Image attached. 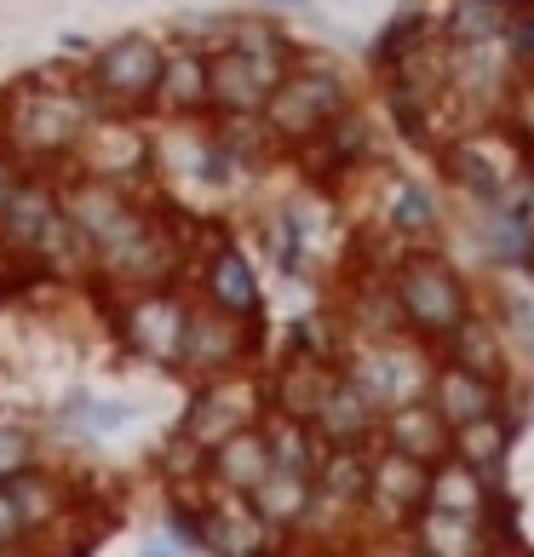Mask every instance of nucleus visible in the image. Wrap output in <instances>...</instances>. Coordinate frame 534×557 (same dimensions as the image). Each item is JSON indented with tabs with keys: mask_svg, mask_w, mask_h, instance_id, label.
I'll use <instances>...</instances> for the list:
<instances>
[{
	"mask_svg": "<svg viewBox=\"0 0 534 557\" xmlns=\"http://www.w3.org/2000/svg\"><path fill=\"white\" fill-rule=\"evenodd\" d=\"M425 494H431V466L425 460L397 454L385 443L368 448V506H362L368 534H402L425 511Z\"/></svg>",
	"mask_w": 534,
	"mask_h": 557,
	"instance_id": "10",
	"label": "nucleus"
},
{
	"mask_svg": "<svg viewBox=\"0 0 534 557\" xmlns=\"http://www.w3.org/2000/svg\"><path fill=\"white\" fill-rule=\"evenodd\" d=\"M506 47L518 52V64H523V70H534V7L511 17V35H506Z\"/></svg>",
	"mask_w": 534,
	"mask_h": 557,
	"instance_id": "36",
	"label": "nucleus"
},
{
	"mask_svg": "<svg viewBox=\"0 0 534 557\" xmlns=\"http://www.w3.org/2000/svg\"><path fill=\"white\" fill-rule=\"evenodd\" d=\"M259 345H264V322H241V317H231V311H213V305L190 299L184 350H178V368H173V374H178L184 385L241 374V368H253Z\"/></svg>",
	"mask_w": 534,
	"mask_h": 557,
	"instance_id": "7",
	"label": "nucleus"
},
{
	"mask_svg": "<svg viewBox=\"0 0 534 557\" xmlns=\"http://www.w3.org/2000/svg\"><path fill=\"white\" fill-rule=\"evenodd\" d=\"M224 47L248 58V64H253L264 81H271V87L305 58L299 40L287 35L282 12H264V7H259V12H231V40H224Z\"/></svg>",
	"mask_w": 534,
	"mask_h": 557,
	"instance_id": "17",
	"label": "nucleus"
},
{
	"mask_svg": "<svg viewBox=\"0 0 534 557\" xmlns=\"http://www.w3.org/2000/svg\"><path fill=\"white\" fill-rule=\"evenodd\" d=\"M311 500H316V478H305V471H282V466L264 471V483L248 494V506L259 511V523L271 529L276 541H299L305 523H311Z\"/></svg>",
	"mask_w": 534,
	"mask_h": 557,
	"instance_id": "20",
	"label": "nucleus"
},
{
	"mask_svg": "<svg viewBox=\"0 0 534 557\" xmlns=\"http://www.w3.org/2000/svg\"><path fill=\"white\" fill-rule=\"evenodd\" d=\"M184 322H190V294H184V287H138V294H110V334L144 368L173 374L178 350H184Z\"/></svg>",
	"mask_w": 534,
	"mask_h": 557,
	"instance_id": "5",
	"label": "nucleus"
},
{
	"mask_svg": "<svg viewBox=\"0 0 534 557\" xmlns=\"http://www.w3.org/2000/svg\"><path fill=\"white\" fill-rule=\"evenodd\" d=\"M17 173H24V168H17V161H12L7 150H0V201L12 196V184H17Z\"/></svg>",
	"mask_w": 534,
	"mask_h": 557,
	"instance_id": "39",
	"label": "nucleus"
},
{
	"mask_svg": "<svg viewBox=\"0 0 534 557\" xmlns=\"http://www.w3.org/2000/svg\"><path fill=\"white\" fill-rule=\"evenodd\" d=\"M24 466H35V431L0 420V478H17Z\"/></svg>",
	"mask_w": 534,
	"mask_h": 557,
	"instance_id": "34",
	"label": "nucleus"
},
{
	"mask_svg": "<svg viewBox=\"0 0 534 557\" xmlns=\"http://www.w3.org/2000/svg\"><path fill=\"white\" fill-rule=\"evenodd\" d=\"M184 282H190V299L213 305V311H231V317H241V322H264L259 271H253V259L241 253L231 236H213L201 253H190V271H184Z\"/></svg>",
	"mask_w": 534,
	"mask_h": 557,
	"instance_id": "11",
	"label": "nucleus"
},
{
	"mask_svg": "<svg viewBox=\"0 0 534 557\" xmlns=\"http://www.w3.org/2000/svg\"><path fill=\"white\" fill-rule=\"evenodd\" d=\"M385 276H392V294L402 305L408 334H414L420 345H431V350H437L471 311H477L465 271L443 253V247H431V242L397 247L392 264H385Z\"/></svg>",
	"mask_w": 534,
	"mask_h": 557,
	"instance_id": "2",
	"label": "nucleus"
},
{
	"mask_svg": "<svg viewBox=\"0 0 534 557\" xmlns=\"http://www.w3.org/2000/svg\"><path fill=\"white\" fill-rule=\"evenodd\" d=\"M259 7H264V12H305L311 0H259Z\"/></svg>",
	"mask_w": 534,
	"mask_h": 557,
	"instance_id": "41",
	"label": "nucleus"
},
{
	"mask_svg": "<svg viewBox=\"0 0 534 557\" xmlns=\"http://www.w3.org/2000/svg\"><path fill=\"white\" fill-rule=\"evenodd\" d=\"M351 557H425L408 534H362Z\"/></svg>",
	"mask_w": 534,
	"mask_h": 557,
	"instance_id": "35",
	"label": "nucleus"
},
{
	"mask_svg": "<svg viewBox=\"0 0 534 557\" xmlns=\"http://www.w3.org/2000/svg\"><path fill=\"white\" fill-rule=\"evenodd\" d=\"M523 431L511 425L506 414H483L471 425H455V437H448V454L465 460L471 471H483L495 488H506V471H511V448H518Z\"/></svg>",
	"mask_w": 534,
	"mask_h": 557,
	"instance_id": "26",
	"label": "nucleus"
},
{
	"mask_svg": "<svg viewBox=\"0 0 534 557\" xmlns=\"http://www.w3.org/2000/svg\"><path fill=\"white\" fill-rule=\"evenodd\" d=\"M345 110H351V81H345V70L327 64V58H299L271 87V98H264V127H271V138L282 150H305Z\"/></svg>",
	"mask_w": 534,
	"mask_h": 557,
	"instance_id": "3",
	"label": "nucleus"
},
{
	"mask_svg": "<svg viewBox=\"0 0 534 557\" xmlns=\"http://www.w3.org/2000/svg\"><path fill=\"white\" fill-rule=\"evenodd\" d=\"M259 431H264V443H271V466H282V471H305V478H316V466H322L327 443L316 437V425H311V420L271 414V408H264Z\"/></svg>",
	"mask_w": 534,
	"mask_h": 557,
	"instance_id": "30",
	"label": "nucleus"
},
{
	"mask_svg": "<svg viewBox=\"0 0 534 557\" xmlns=\"http://www.w3.org/2000/svg\"><path fill=\"white\" fill-rule=\"evenodd\" d=\"M402 534H408V541H414L425 557H483V552H488L483 518H460V511H437V506H425Z\"/></svg>",
	"mask_w": 534,
	"mask_h": 557,
	"instance_id": "28",
	"label": "nucleus"
},
{
	"mask_svg": "<svg viewBox=\"0 0 534 557\" xmlns=\"http://www.w3.org/2000/svg\"><path fill=\"white\" fill-rule=\"evenodd\" d=\"M201 115H208V52L167 35L150 121H201Z\"/></svg>",
	"mask_w": 534,
	"mask_h": 557,
	"instance_id": "16",
	"label": "nucleus"
},
{
	"mask_svg": "<svg viewBox=\"0 0 534 557\" xmlns=\"http://www.w3.org/2000/svg\"><path fill=\"white\" fill-rule=\"evenodd\" d=\"M58 219V173L24 168L12 184V196L0 201V259H35L40 236Z\"/></svg>",
	"mask_w": 534,
	"mask_h": 557,
	"instance_id": "14",
	"label": "nucleus"
},
{
	"mask_svg": "<svg viewBox=\"0 0 534 557\" xmlns=\"http://www.w3.org/2000/svg\"><path fill=\"white\" fill-rule=\"evenodd\" d=\"M92 115H104V110L92 104L80 64L29 70L0 92V150H7L17 168L70 173Z\"/></svg>",
	"mask_w": 534,
	"mask_h": 557,
	"instance_id": "1",
	"label": "nucleus"
},
{
	"mask_svg": "<svg viewBox=\"0 0 534 557\" xmlns=\"http://www.w3.org/2000/svg\"><path fill=\"white\" fill-rule=\"evenodd\" d=\"M133 420H138V403H127V397H98V391H70V397L52 408V431H58V437H75V443L121 437Z\"/></svg>",
	"mask_w": 534,
	"mask_h": 557,
	"instance_id": "24",
	"label": "nucleus"
},
{
	"mask_svg": "<svg viewBox=\"0 0 534 557\" xmlns=\"http://www.w3.org/2000/svg\"><path fill=\"white\" fill-rule=\"evenodd\" d=\"M437 357L443 362H460L471 368V374H483V380H511V345H506V322L500 317H483V311H471L455 334H448L437 345Z\"/></svg>",
	"mask_w": 534,
	"mask_h": 557,
	"instance_id": "22",
	"label": "nucleus"
},
{
	"mask_svg": "<svg viewBox=\"0 0 534 557\" xmlns=\"http://www.w3.org/2000/svg\"><path fill=\"white\" fill-rule=\"evenodd\" d=\"M24 546H35V529L24 518V506L12 500V488L0 483V557H12V552H24Z\"/></svg>",
	"mask_w": 534,
	"mask_h": 557,
	"instance_id": "33",
	"label": "nucleus"
},
{
	"mask_svg": "<svg viewBox=\"0 0 534 557\" xmlns=\"http://www.w3.org/2000/svg\"><path fill=\"white\" fill-rule=\"evenodd\" d=\"M437 168L455 190H465L477 201V208H500L511 196V184H518V173L529 168V156H500L495 138H443Z\"/></svg>",
	"mask_w": 534,
	"mask_h": 557,
	"instance_id": "12",
	"label": "nucleus"
},
{
	"mask_svg": "<svg viewBox=\"0 0 534 557\" xmlns=\"http://www.w3.org/2000/svg\"><path fill=\"white\" fill-rule=\"evenodd\" d=\"M12 557H47V552H40V546H24V552H12Z\"/></svg>",
	"mask_w": 534,
	"mask_h": 557,
	"instance_id": "43",
	"label": "nucleus"
},
{
	"mask_svg": "<svg viewBox=\"0 0 534 557\" xmlns=\"http://www.w3.org/2000/svg\"><path fill=\"white\" fill-rule=\"evenodd\" d=\"M488 500H495V483H488L483 471H471L465 460L443 454V460L431 466V494H425V506H437V511H460V518H483Z\"/></svg>",
	"mask_w": 534,
	"mask_h": 557,
	"instance_id": "29",
	"label": "nucleus"
},
{
	"mask_svg": "<svg viewBox=\"0 0 534 557\" xmlns=\"http://www.w3.org/2000/svg\"><path fill=\"white\" fill-rule=\"evenodd\" d=\"M282 541L259 523L248 494H224L201 483V552L208 557H271Z\"/></svg>",
	"mask_w": 534,
	"mask_h": 557,
	"instance_id": "13",
	"label": "nucleus"
},
{
	"mask_svg": "<svg viewBox=\"0 0 534 557\" xmlns=\"http://www.w3.org/2000/svg\"><path fill=\"white\" fill-rule=\"evenodd\" d=\"M483 557H534V546L529 541H488Z\"/></svg>",
	"mask_w": 534,
	"mask_h": 557,
	"instance_id": "38",
	"label": "nucleus"
},
{
	"mask_svg": "<svg viewBox=\"0 0 534 557\" xmlns=\"http://www.w3.org/2000/svg\"><path fill=\"white\" fill-rule=\"evenodd\" d=\"M138 557H184L173 541H150V546H138Z\"/></svg>",
	"mask_w": 534,
	"mask_h": 557,
	"instance_id": "40",
	"label": "nucleus"
},
{
	"mask_svg": "<svg viewBox=\"0 0 534 557\" xmlns=\"http://www.w3.org/2000/svg\"><path fill=\"white\" fill-rule=\"evenodd\" d=\"M425 403L443 414L448 431H455V425H471L483 414H500V380H483V374H471V368L437 357L431 385H425Z\"/></svg>",
	"mask_w": 534,
	"mask_h": 557,
	"instance_id": "19",
	"label": "nucleus"
},
{
	"mask_svg": "<svg viewBox=\"0 0 534 557\" xmlns=\"http://www.w3.org/2000/svg\"><path fill=\"white\" fill-rule=\"evenodd\" d=\"M339 362L334 357H316V350H282V362L264 374V408L271 414H294V420H311L316 403L327 397V385H334Z\"/></svg>",
	"mask_w": 534,
	"mask_h": 557,
	"instance_id": "15",
	"label": "nucleus"
},
{
	"mask_svg": "<svg viewBox=\"0 0 534 557\" xmlns=\"http://www.w3.org/2000/svg\"><path fill=\"white\" fill-rule=\"evenodd\" d=\"M208 127H213V138H219V150L236 161V168H264L282 144L271 138V127H264V115H208Z\"/></svg>",
	"mask_w": 534,
	"mask_h": 557,
	"instance_id": "31",
	"label": "nucleus"
},
{
	"mask_svg": "<svg viewBox=\"0 0 534 557\" xmlns=\"http://www.w3.org/2000/svg\"><path fill=\"white\" fill-rule=\"evenodd\" d=\"M431 368H437V350L420 345L414 334H397V339H345L339 350V374L362 385V397L380 408H402L425 397L431 385Z\"/></svg>",
	"mask_w": 534,
	"mask_h": 557,
	"instance_id": "6",
	"label": "nucleus"
},
{
	"mask_svg": "<svg viewBox=\"0 0 534 557\" xmlns=\"http://www.w3.org/2000/svg\"><path fill=\"white\" fill-rule=\"evenodd\" d=\"M70 173L121 184V190H150L156 184V127L144 115H92Z\"/></svg>",
	"mask_w": 534,
	"mask_h": 557,
	"instance_id": "8",
	"label": "nucleus"
},
{
	"mask_svg": "<svg viewBox=\"0 0 534 557\" xmlns=\"http://www.w3.org/2000/svg\"><path fill=\"white\" fill-rule=\"evenodd\" d=\"M259 420H264V374L241 368V374L190 385V403L178 414V437H190L196 448H219L224 437H236L241 425H259Z\"/></svg>",
	"mask_w": 534,
	"mask_h": 557,
	"instance_id": "9",
	"label": "nucleus"
},
{
	"mask_svg": "<svg viewBox=\"0 0 534 557\" xmlns=\"http://www.w3.org/2000/svg\"><path fill=\"white\" fill-rule=\"evenodd\" d=\"M523 271L534 276V236H529V253H523Z\"/></svg>",
	"mask_w": 534,
	"mask_h": 557,
	"instance_id": "42",
	"label": "nucleus"
},
{
	"mask_svg": "<svg viewBox=\"0 0 534 557\" xmlns=\"http://www.w3.org/2000/svg\"><path fill=\"white\" fill-rule=\"evenodd\" d=\"M311 425H316V437H322L327 448H374V437H380V408L362 397L357 380L334 374V385H327V397L316 403Z\"/></svg>",
	"mask_w": 534,
	"mask_h": 557,
	"instance_id": "18",
	"label": "nucleus"
},
{
	"mask_svg": "<svg viewBox=\"0 0 534 557\" xmlns=\"http://www.w3.org/2000/svg\"><path fill=\"white\" fill-rule=\"evenodd\" d=\"M448 437H455V431L443 425L437 408H431L425 397H414V403H402V408H385L374 443L397 448V454H414V460H425V466H437L443 454H448Z\"/></svg>",
	"mask_w": 534,
	"mask_h": 557,
	"instance_id": "25",
	"label": "nucleus"
},
{
	"mask_svg": "<svg viewBox=\"0 0 534 557\" xmlns=\"http://www.w3.org/2000/svg\"><path fill=\"white\" fill-rule=\"evenodd\" d=\"M264 98H271V81L241 52H208V115H264Z\"/></svg>",
	"mask_w": 534,
	"mask_h": 557,
	"instance_id": "23",
	"label": "nucleus"
},
{
	"mask_svg": "<svg viewBox=\"0 0 534 557\" xmlns=\"http://www.w3.org/2000/svg\"><path fill=\"white\" fill-rule=\"evenodd\" d=\"M271 557H339V552H327V546H316V541H282Z\"/></svg>",
	"mask_w": 534,
	"mask_h": 557,
	"instance_id": "37",
	"label": "nucleus"
},
{
	"mask_svg": "<svg viewBox=\"0 0 534 557\" xmlns=\"http://www.w3.org/2000/svg\"><path fill=\"white\" fill-rule=\"evenodd\" d=\"M380 219H385V231H392V242H397V247H408V242H431V236L443 231V201L431 196L420 178H408V173H385Z\"/></svg>",
	"mask_w": 534,
	"mask_h": 557,
	"instance_id": "21",
	"label": "nucleus"
},
{
	"mask_svg": "<svg viewBox=\"0 0 534 557\" xmlns=\"http://www.w3.org/2000/svg\"><path fill=\"white\" fill-rule=\"evenodd\" d=\"M271 471V443L259 425H241L236 437H224L219 448H208V488L224 494H253Z\"/></svg>",
	"mask_w": 534,
	"mask_h": 557,
	"instance_id": "27",
	"label": "nucleus"
},
{
	"mask_svg": "<svg viewBox=\"0 0 534 557\" xmlns=\"http://www.w3.org/2000/svg\"><path fill=\"white\" fill-rule=\"evenodd\" d=\"M161 52H167V40L144 35V29L110 35L104 47H92L87 58H80V75H87L92 104L104 115H144L150 121L156 81H161Z\"/></svg>",
	"mask_w": 534,
	"mask_h": 557,
	"instance_id": "4",
	"label": "nucleus"
},
{
	"mask_svg": "<svg viewBox=\"0 0 534 557\" xmlns=\"http://www.w3.org/2000/svg\"><path fill=\"white\" fill-rule=\"evenodd\" d=\"M500 138L534 161V70H518L500 98Z\"/></svg>",
	"mask_w": 534,
	"mask_h": 557,
	"instance_id": "32",
	"label": "nucleus"
}]
</instances>
